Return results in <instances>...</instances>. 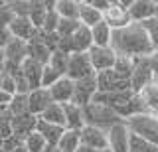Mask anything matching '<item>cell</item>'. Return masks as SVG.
<instances>
[{"instance_id":"cell-30","label":"cell","mask_w":158,"mask_h":152,"mask_svg":"<svg viewBox=\"0 0 158 152\" xmlns=\"http://www.w3.org/2000/svg\"><path fill=\"white\" fill-rule=\"evenodd\" d=\"M8 111L12 113V117L28 115V113H30V101H28V95H14V97H12V103L8 105Z\"/></svg>"},{"instance_id":"cell-44","label":"cell","mask_w":158,"mask_h":152,"mask_svg":"<svg viewBox=\"0 0 158 152\" xmlns=\"http://www.w3.org/2000/svg\"><path fill=\"white\" fill-rule=\"evenodd\" d=\"M6 6V2H4V0H0V8H4Z\"/></svg>"},{"instance_id":"cell-28","label":"cell","mask_w":158,"mask_h":152,"mask_svg":"<svg viewBox=\"0 0 158 152\" xmlns=\"http://www.w3.org/2000/svg\"><path fill=\"white\" fill-rule=\"evenodd\" d=\"M135 65H136V60L135 57H127V55H117V61H115V69L121 77L125 79H131L132 77V71H135Z\"/></svg>"},{"instance_id":"cell-25","label":"cell","mask_w":158,"mask_h":152,"mask_svg":"<svg viewBox=\"0 0 158 152\" xmlns=\"http://www.w3.org/2000/svg\"><path fill=\"white\" fill-rule=\"evenodd\" d=\"M79 146H81V130L65 129L61 140L57 142V150H61V152H75Z\"/></svg>"},{"instance_id":"cell-1","label":"cell","mask_w":158,"mask_h":152,"mask_svg":"<svg viewBox=\"0 0 158 152\" xmlns=\"http://www.w3.org/2000/svg\"><path fill=\"white\" fill-rule=\"evenodd\" d=\"M111 47L117 51V55H127V57H135V60L148 57L154 51L142 24L136 22L128 24L127 28H121V30H113Z\"/></svg>"},{"instance_id":"cell-42","label":"cell","mask_w":158,"mask_h":152,"mask_svg":"<svg viewBox=\"0 0 158 152\" xmlns=\"http://www.w3.org/2000/svg\"><path fill=\"white\" fill-rule=\"evenodd\" d=\"M75 152H99V150H95V148H89V146H85V144H81V146H79V148H77Z\"/></svg>"},{"instance_id":"cell-29","label":"cell","mask_w":158,"mask_h":152,"mask_svg":"<svg viewBox=\"0 0 158 152\" xmlns=\"http://www.w3.org/2000/svg\"><path fill=\"white\" fill-rule=\"evenodd\" d=\"M48 142L46 138H44L42 134L36 130V132H32V134L28 136L26 140H24V148H26V152H46L48 150Z\"/></svg>"},{"instance_id":"cell-17","label":"cell","mask_w":158,"mask_h":152,"mask_svg":"<svg viewBox=\"0 0 158 152\" xmlns=\"http://www.w3.org/2000/svg\"><path fill=\"white\" fill-rule=\"evenodd\" d=\"M63 113H65V129H69V130H81V129L87 126L83 107L75 105V103H65V105H63Z\"/></svg>"},{"instance_id":"cell-36","label":"cell","mask_w":158,"mask_h":152,"mask_svg":"<svg viewBox=\"0 0 158 152\" xmlns=\"http://www.w3.org/2000/svg\"><path fill=\"white\" fill-rule=\"evenodd\" d=\"M142 28H144V32L148 34V40H150L152 47H158V16L150 18V20L142 22Z\"/></svg>"},{"instance_id":"cell-15","label":"cell","mask_w":158,"mask_h":152,"mask_svg":"<svg viewBox=\"0 0 158 152\" xmlns=\"http://www.w3.org/2000/svg\"><path fill=\"white\" fill-rule=\"evenodd\" d=\"M2 51H4V57H6V63H12V65L22 67V63L28 60V42L16 40V38H14Z\"/></svg>"},{"instance_id":"cell-37","label":"cell","mask_w":158,"mask_h":152,"mask_svg":"<svg viewBox=\"0 0 158 152\" xmlns=\"http://www.w3.org/2000/svg\"><path fill=\"white\" fill-rule=\"evenodd\" d=\"M0 89L10 95H16V77L10 75L8 71H2L0 73Z\"/></svg>"},{"instance_id":"cell-31","label":"cell","mask_w":158,"mask_h":152,"mask_svg":"<svg viewBox=\"0 0 158 152\" xmlns=\"http://www.w3.org/2000/svg\"><path fill=\"white\" fill-rule=\"evenodd\" d=\"M12 113L8 109H0V136L4 140L14 136V129H12Z\"/></svg>"},{"instance_id":"cell-6","label":"cell","mask_w":158,"mask_h":152,"mask_svg":"<svg viewBox=\"0 0 158 152\" xmlns=\"http://www.w3.org/2000/svg\"><path fill=\"white\" fill-rule=\"evenodd\" d=\"M154 81H156V73L152 69L150 57H138L136 65H135V71H132V77H131L132 91L140 93L146 85H150V83H154Z\"/></svg>"},{"instance_id":"cell-12","label":"cell","mask_w":158,"mask_h":152,"mask_svg":"<svg viewBox=\"0 0 158 152\" xmlns=\"http://www.w3.org/2000/svg\"><path fill=\"white\" fill-rule=\"evenodd\" d=\"M128 14L132 22L142 24L156 16V2L154 0H132L128 6Z\"/></svg>"},{"instance_id":"cell-43","label":"cell","mask_w":158,"mask_h":152,"mask_svg":"<svg viewBox=\"0 0 158 152\" xmlns=\"http://www.w3.org/2000/svg\"><path fill=\"white\" fill-rule=\"evenodd\" d=\"M2 148H4V138L0 136V152H2Z\"/></svg>"},{"instance_id":"cell-8","label":"cell","mask_w":158,"mask_h":152,"mask_svg":"<svg viewBox=\"0 0 158 152\" xmlns=\"http://www.w3.org/2000/svg\"><path fill=\"white\" fill-rule=\"evenodd\" d=\"M99 93V83H97V73L89 75L85 79L75 81V93H73V101L79 107H87L89 103L95 99V95Z\"/></svg>"},{"instance_id":"cell-7","label":"cell","mask_w":158,"mask_h":152,"mask_svg":"<svg viewBox=\"0 0 158 152\" xmlns=\"http://www.w3.org/2000/svg\"><path fill=\"white\" fill-rule=\"evenodd\" d=\"M89 75H95V69H93L89 53H71L65 77H69L71 81H79V79H85Z\"/></svg>"},{"instance_id":"cell-10","label":"cell","mask_w":158,"mask_h":152,"mask_svg":"<svg viewBox=\"0 0 158 152\" xmlns=\"http://www.w3.org/2000/svg\"><path fill=\"white\" fill-rule=\"evenodd\" d=\"M87 53H89V57H91L95 73H101V71H107V69H113V67H115L117 51L113 50V47H97V46H93Z\"/></svg>"},{"instance_id":"cell-47","label":"cell","mask_w":158,"mask_h":152,"mask_svg":"<svg viewBox=\"0 0 158 152\" xmlns=\"http://www.w3.org/2000/svg\"><path fill=\"white\" fill-rule=\"evenodd\" d=\"M156 119H158V115H156Z\"/></svg>"},{"instance_id":"cell-40","label":"cell","mask_w":158,"mask_h":152,"mask_svg":"<svg viewBox=\"0 0 158 152\" xmlns=\"http://www.w3.org/2000/svg\"><path fill=\"white\" fill-rule=\"evenodd\" d=\"M12 97L14 95H10V93L0 89V107H2V109H8V105L12 103Z\"/></svg>"},{"instance_id":"cell-11","label":"cell","mask_w":158,"mask_h":152,"mask_svg":"<svg viewBox=\"0 0 158 152\" xmlns=\"http://www.w3.org/2000/svg\"><path fill=\"white\" fill-rule=\"evenodd\" d=\"M81 144L89 146V148H95V150H99V152H107V150H109V136H107V130L87 125L85 129H81Z\"/></svg>"},{"instance_id":"cell-16","label":"cell","mask_w":158,"mask_h":152,"mask_svg":"<svg viewBox=\"0 0 158 152\" xmlns=\"http://www.w3.org/2000/svg\"><path fill=\"white\" fill-rule=\"evenodd\" d=\"M28 101H30V113H32V115H36V117H42V113L53 103L52 93H49V89H46V87L34 89L28 95Z\"/></svg>"},{"instance_id":"cell-32","label":"cell","mask_w":158,"mask_h":152,"mask_svg":"<svg viewBox=\"0 0 158 152\" xmlns=\"http://www.w3.org/2000/svg\"><path fill=\"white\" fill-rule=\"evenodd\" d=\"M67 63H69V53H63V51H56V53H52L49 65H52L56 71H59L61 75H67Z\"/></svg>"},{"instance_id":"cell-45","label":"cell","mask_w":158,"mask_h":152,"mask_svg":"<svg viewBox=\"0 0 158 152\" xmlns=\"http://www.w3.org/2000/svg\"><path fill=\"white\" fill-rule=\"evenodd\" d=\"M156 16H158V2H156Z\"/></svg>"},{"instance_id":"cell-4","label":"cell","mask_w":158,"mask_h":152,"mask_svg":"<svg viewBox=\"0 0 158 152\" xmlns=\"http://www.w3.org/2000/svg\"><path fill=\"white\" fill-rule=\"evenodd\" d=\"M131 2L132 0H111V6L103 14V22L109 24L113 30H121V28H127L128 24H132L131 14H128Z\"/></svg>"},{"instance_id":"cell-41","label":"cell","mask_w":158,"mask_h":152,"mask_svg":"<svg viewBox=\"0 0 158 152\" xmlns=\"http://www.w3.org/2000/svg\"><path fill=\"white\" fill-rule=\"evenodd\" d=\"M148 57H150V63H152V69H154V73H156V75H158V47H156V50L152 51V53H150V55H148Z\"/></svg>"},{"instance_id":"cell-13","label":"cell","mask_w":158,"mask_h":152,"mask_svg":"<svg viewBox=\"0 0 158 152\" xmlns=\"http://www.w3.org/2000/svg\"><path fill=\"white\" fill-rule=\"evenodd\" d=\"M38 121L40 117L32 115V113H28V115H20V117H14L12 119V129H14V136L20 140H26L32 132H36L38 129Z\"/></svg>"},{"instance_id":"cell-48","label":"cell","mask_w":158,"mask_h":152,"mask_svg":"<svg viewBox=\"0 0 158 152\" xmlns=\"http://www.w3.org/2000/svg\"><path fill=\"white\" fill-rule=\"evenodd\" d=\"M107 152H111V150H107Z\"/></svg>"},{"instance_id":"cell-14","label":"cell","mask_w":158,"mask_h":152,"mask_svg":"<svg viewBox=\"0 0 158 152\" xmlns=\"http://www.w3.org/2000/svg\"><path fill=\"white\" fill-rule=\"evenodd\" d=\"M49 93H52L53 103H59V105L71 103L73 93H75V81H71L69 77H61L53 87H49Z\"/></svg>"},{"instance_id":"cell-5","label":"cell","mask_w":158,"mask_h":152,"mask_svg":"<svg viewBox=\"0 0 158 152\" xmlns=\"http://www.w3.org/2000/svg\"><path fill=\"white\" fill-rule=\"evenodd\" d=\"M97 83H99V93H125L132 91L131 79L121 77L115 69H107L97 73Z\"/></svg>"},{"instance_id":"cell-19","label":"cell","mask_w":158,"mask_h":152,"mask_svg":"<svg viewBox=\"0 0 158 152\" xmlns=\"http://www.w3.org/2000/svg\"><path fill=\"white\" fill-rule=\"evenodd\" d=\"M44 67H46V65H42L40 61L32 60V57H28V60L22 63V75L26 77V81L30 83L32 91H34V89H40V87H42Z\"/></svg>"},{"instance_id":"cell-9","label":"cell","mask_w":158,"mask_h":152,"mask_svg":"<svg viewBox=\"0 0 158 152\" xmlns=\"http://www.w3.org/2000/svg\"><path fill=\"white\" fill-rule=\"evenodd\" d=\"M109 136V150L111 152H131V130L127 122L115 125L113 129L107 130Z\"/></svg>"},{"instance_id":"cell-33","label":"cell","mask_w":158,"mask_h":152,"mask_svg":"<svg viewBox=\"0 0 158 152\" xmlns=\"http://www.w3.org/2000/svg\"><path fill=\"white\" fill-rule=\"evenodd\" d=\"M79 26H81L79 20H65V18H61V20H59V26H57V34L61 38H71L73 34L79 30Z\"/></svg>"},{"instance_id":"cell-21","label":"cell","mask_w":158,"mask_h":152,"mask_svg":"<svg viewBox=\"0 0 158 152\" xmlns=\"http://www.w3.org/2000/svg\"><path fill=\"white\" fill-rule=\"evenodd\" d=\"M71 43H73V53H87L93 47V34L91 28L87 26H79V30L71 36Z\"/></svg>"},{"instance_id":"cell-39","label":"cell","mask_w":158,"mask_h":152,"mask_svg":"<svg viewBox=\"0 0 158 152\" xmlns=\"http://www.w3.org/2000/svg\"><path fill=\"white\" fill-rule=\"evenodd\" d=\"M12 40H14V36L10 32V28H0V50H4Z\"/></svg>"},{"instance_id":"cell-27","label":"cell","mask_w":158,"mask_h":152,"mask_svg":"<svg viewBox=\"0 0 158 152\" xmlns=\"http://www.w3.org/2000/svg\"><path fill=\"white\" fill-rule=\"evenodd\" d=\"M40 119L46 121V122H52V125L65 126V113H63V105H59V103H52V105L42 113Z\"/></svg>"},{"instance_id":"cell-46","label":"cell","mask_w":158,"mask_h":152,"mask_svg":"<svg viewBox=\"0 0 158 152\" xmlns=\"http://www.w3.org/2000/svg\"><path fill=\"white\" fill-rule=\"evenodd\" d=\"M156 83H158V75H156Z\"/></svg>"},{"instance_id":"cell-20","label":"cell","mask_w":158,"mask_h":152,"mask_svg":"<svg viewBox=\"0 0 158 152\" xmlns=\"http://www.w3.org/2000/svg\"><path fill=\"white\" fill-rule=\"evenodd\" d=\"M79 2V22L87 28H95L103 22V12H99L89 0H77Z\"/></svg>"},{"instance_id":"cell-34","label":"cell","mask_w":158,"mask_h":152,"mask_svg":"<svg viewBox=\"0 0 158 152\" xmlns=\"http://www.w3.org/2000/svg\"><path fill=\"white\" fill-rule=\"evenodd\" d=\"M131 152H158V144H152L148 140L131 134Z\"/></svg>"},{"instance_id":"cell-23","label":"cell","mask_w":158,"mask_h":152,"mask_svg":"<svg viewBox=\"0 0 158 152\" xmlns=\"http://www.w3.org/2000/svg\"><path fill=\"white\" fill-rule=\"evenodd\" d=\"M138 95H140V99L146 107V113L156 117L158 115V83L154 81V83H150V85H146Z\"/></svg>"},{"instance_id":"cell-18","label":"cell","mask_w":158,"mask_h":152,"mask_svg":"<svg viewBox=\"0 0 158 152\" xmlns=\"http://www.w3.org/2000/svg\"><path fill=\"white\" fill-rule=\"evenodd\" d=\"M10 32L16 40H24V42H30L34 36H36V26L32 24L28 16H16L10 24Z\"/></svg>"},{"instance_id":"cell-3","label":"cell","mask_w":158,"mask_h":152,"mask_svg":"<svg viewBox=\"0 0 158 152\" xmlns=\"http://www.w3.org/2000/svg\"><path fill=\"white\" fill-rule=\"evenodd\" d=\"M127 126L131 134L138 136L142 140H148L152 144H158V119L154 115H136L127 119Z\"/></svg>"},{"instance_id":"cell-24","label":"cell","mask_w":158,"mask_h":152,"mask_svg":"<svg viewBox=\"0 0 158 152\" xmlns=\"http://www.w3.org/2000/svg\"><path fill=\"white\" fill-rule=\"evenodd\" d=\"M93 34V46L97 47H111V40H113V28L109 24L101 22L95 28H91Z\"/></svg>"},{"instance_id":"cell-26","label":"cell","mask_w":158,"mask_h":152,"mask_svg":"<svg viewBox=\"0 0 158 152\" xmlns=\"http://www.w3.org/2000/svg\"><path fill=\"white\" fill-rule=\"evenodd\" d=\"M56 12L65 20H79V2L77 0H56Z\"/></svg>"},{"instance_id":"cell-38","label":"cell","mask_w":158,"mask_h":152,"mask_svg":"<svg viewBox=\"0 0 158 152\" xmlns=\"http://www.w3.org/2000/svg\"><path fill=\"white\" fill-rule=\"evenodd\" d=\"M14 18H16V14L12 12L10 4L6 2V6L0 8V28H10V24H12Z\"/></svg>"},{"instance_id":"cell-2","label":"cell","mask_w":158,"mask_h":152,"mask_svg":"<svg viewBox=\"0 0 158 152\" xmlns=\"http://www.w3.org/2000/svg\"><path fill=\"white\" fill-rule=\"evenodd\" d=\"M83 113H85V122L89 126H97V129H103V130H109L115 125L127 122L117 111H113L109 105L99 103L95 99L89 103L87 107H83Z\"/></svg>"},{"instance_id":"cell-35","label":"cell","mask_w":158,"mask_h":152,"mask_svg":"<svg viewBox=\"0 0 158 152\" xmlns=\"http://www.w3.org/2000/svg\"><path fill=\"white\" fill-rule=\"evenodd\" d=\"M61 77H65V75H61L59 71H56L52 65H48L44 67V75H42V87H46V89H49V87H53L56 83L61 79Z\"/></svg>"},{"instance_id":"cell-22","label":"cell","mask_w":158,"mask_h":152,"mask_svg":"<svg viewBox=\"0 0 158 152\" xmlns=\"http://www.w3.org/2000/svg\"><path fill=\"white\" fill-rule=\"evenodd\" d=\"M40 134L46 138V142L49 146H57V142L61 140L63 132H65V126H59V125H52V122H46L40 119L38 121V129H36Z\"/></svg>"}]
</instances>
